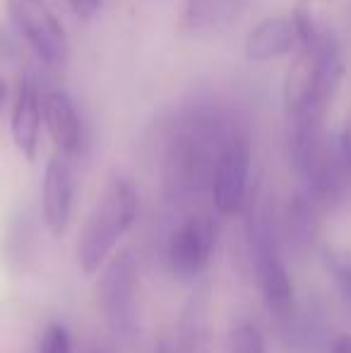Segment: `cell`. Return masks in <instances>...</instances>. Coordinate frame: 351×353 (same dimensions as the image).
<instances>
[{"label": "cell", "instance_id": "52a82bcc", "mask_svg": "<svg viewBox=\"0 0 351 353\" xmlns=\"http://www.w3.org/2000/svg\"><path fill=\"white\" fill-rule=\"evenodd\" d=\"M72 205H75V178H72L70 159L53 154L46 163L41 185L43 223L51 236H66L72 221Z\"/></svg>", "mask_w": 351, "mask_h": 353}, {"label": "cell", "instance_id": "603a6c76", "mask_svg": "<svg viewBox=\"0 0 351 353\" xmlns=\"http://www.w3.org/2000/svg\"><path fill=\"white\" fill-rule=\"evenodd\" d=\"M43 3H46V0H43Z\"/></svg>", "mask_w": 351, "mask_h": 353}, {"label": "cell", "instance_id": "7402d4cb", "mask_svg": "<svg viewBox=\"0 0 351 353\" xmlns=\"http://www.w3.org/2000/svg\"><path fill=\"white\" fill-rule=\"evenodd\" d=\"M5 99H8V84H5V79L0 77V111H3V103Z\"/></svg>", "mask_w": 351, "mask_h": 353}, {"label": "cell", "instance_id": "ac0fdd59", "mask_svg": "<svg viewBox=\"0 0 351 353\" xmlns=\"http://www.w3.org/2000/svg\"><path fill=\"white\" fill-rule=\"evenodd\" d=\"M337 154H339V161H342V168L347 173L349 183H351V121L344 125L342 135L337 140Z\"/></svg>", "mask_w": 351, "mask_h": 353}, {"label": "cell", "instance_id": "2e32d148", "mask_svg": "<svg viewBox=\"0 0 351 353\" xmlns=\"http://www.w3.org/2000/svg\"><path fill=\"white\" fill-rule=\"evenodd\" d=\"M229 353H267L265 336L253 322H241L229 334Z\"/></svg>", "mask_w": 351, "mask_h": 353}, {"label": "cell", "instance_id": "6da1fadb", "mask_svg": "<svg viewBox=\"0 0 351 353\" xmlns=\"http://www.w3.org/2000/svg\"><path fill=\"white\" fill-rule=\"evenodd\" d=\"M140 212V197L128 178H113L101 200L87 216L77 238V265L87 276L103 270L113 257L118 241L132 228Z\"/></svg>", "mask_w": 351, "mask_h": 353}, {"label": "cell", "instance_id": "e0dca14e", "mask_svg": "<svg viewBox=\"0 0 351 353\" xmlns=\"http://www.w3.org/2000/svg\"><path fill=\"white\" fill-rule=\"evenodd\" d=\"M39 353H72V341L68 327L61 325V322L48 325L41 336V344H39Z\"/></svg>", "mask_w": 351, "mask_h": 353}, {"label": "cell", "instance_id": "8992f818", "mask_svg": "<svg viewBox=\"0 0 351 353\" xmlns=\"http://www.w3.org/2000/svg\"><path fill=\"white\" fill-rule=\"evenodd\" d=\"M217 245V226L207 216H190L174 228L166 243V262L178 279H195L205 272Z\"/></svg>", "mask_w": 351, "mask_h": 353}, {"label": "cell", "instance_id": "d6986e66", "mask_svg": "<svg viewBox=\"0 0 351 353\" xmlns=\"http://www.w3.org/2000/svg\"><path fill=\"white\" fill-rule=\"evenodd\" d=\"M72 14H75L80 22H89V19L97 17V12L101 10V0H68Z\"/></svg>", "mask_w": 351, "mask_h": 353}, {"label": "cell", "instance_id": "8fae6325", "mask_svg": "<svg viewBox=\"0 0 351 353\" xmlns=\"http://www.w3.org/2000/svg\"><path fill=\"white\" fill-rule=\"evenodd\" d=\"M299 48L296 29L291 17H267L258 22L245 37L243 53L250 63H270L277 58L289 56Z\"/></svg>", "mask_w": 351, "mask_h": 353}, {"label": "cell", "instance_id": "30bf717a", "mask_svg": "<svg viewBox=\"0 0 351 353\" xmlns=\"http://www.w3.org/2000/svg\"><path fill=\"white\" fill-rule=\"evenodd\" d=\"M325 113L305 108V111L291 113L289 116V135H286V147H289V161L294 171L301 178H308V173L315 168L318 159L323 157L328 140L323 132Z\"/></svg>", "mask_w": 351, "mask_h": 353}, {"label": "cell", "instance_id": "9a60e30c", "mask_svg": "<svg viewBox=\"0 0 351 353\" xmlns=\"http://www.w3.org/2000/svg\"><path fill=\"white\" fill-rule=\"evenodd\" d=\"M325 265L332 272V279L337 283L344 303L351 307V252L330 248V250H325Z\"/></svg>", "mask_w": 351, "mask_h": 353}, {"label": "cell", "instance_id": "ba28073f", "mask_svg": "<svg viewBox=\"0 0 351 353\" xmlns=\"http://www.w3.org/2000/svg\"><path fill=\"white\" fill-rule=\"evenodd\" d=\"M41 123V92H39L34 74L27 72L17 82V94H14L12 113H10V132H12V142L17 152L29 163H34L39 157Z\"/></svg>", "mask_w": 351, "mask_h": 353}, {"label": "cell", "instance_id": "7c38bea8", "mask_svg": "<svg viewBox=\"0 0 351 353\" xmlns=\"http://www.w3.org/2000/svg\"><path fill=\"white\" fill-rule=\"evenodd\" d=\"M248 0H185L178 17L183 34H212L234 24Z\"/></svg>", "mask_w": 351, "mask_h": 353}, {"label": "cell", "instance_id": "5b68a950", "mask_svg": "<svg viewBox=\"0 0 351 353\" xmlns=\"http://www.w3.org/2000/svg\"><path fill=\"white\" fill-rule=\"evenodd\" d=\"M250 147L241 135H234L221 147L212 173V202L224 216H234L243 210L248 195Z\"/></svg>", "mask_w": 351, "mask_h": 353}, {"label": "cell", "instance_id": "3957f363", "mask_svg": "<svg viewBox=\"0 0 351 353\" xmlns=\"http://www.w3.org/2000/svg\"><path fill=\"white\" fill-rule=\"evenodd\" d=\"M97 307L116 336L137 332V262L130 248L116 252L103 265L97 281Z\"/></svg>", "mask_w": 351, "mask_h": 353}, {"label": "cell", "instance_id": "44dd1931", "mask_svg": "<svg viewBox=\"0 0 351 353\" xmlns=\"http://www.w3.org/2000/svg\"><path fill=\"white\" fill-rule=\"evenodd\" d=\"M154 353H185V351H183L181 344L174 341V339H161L159 344H157Z\"/></svg>", "mask_w": 351, "mask_h": 353}, {"label": "cell", "instance_id": "7a4b0ae2", "mask_svg": "<svg viewBox=\"0 0 351 353\" xmlns=\"http://www.w3.org/2000/svg\"><path fill=\"white\" fill-rule=\"evenodd\" d=\"M250 248L255 257V272L258 283L263 291L267 310L274 317H291L296 305L294 296V279L286 270L284 260L279 255V231H277L272 214L267 207H258L250 214L248 221Z\"/></svg>", "mask_w": 351, "mask_h": 353}, {"label": "cell", "instance_id": "277c9868", "mask_svg": "<svg viewBox=\"0 0 351 353\" xmlns=\"http://www.w3.org/2000/svg\"><path fill=\"white\" fill-rule=\"evenodd\" d=\"M8 14L37 58L48 68H63L68 61V37L61 19L43 0H8Z\"/></svg>", "mask_w": 351, "mask_h": 353}, {"label": "cell", "instance_id": "ffe728a7", "mask_svg": "<svg viewBox=\"0 0 351 353\" xmlns=\"http://www.w3.org/2000/svg\"><path fill=\"white\" fill-rule=\"evenodd\" d=\"M330 353H351V334H339L332 341V351Z\"/></svg>", "mask_w": 351, "mask_h": 353}, {"label": "cell", "instance_id": "4fadbf2b", "mask_svg": "<svg viewBox=\"0 0 351 353\" xmlns=\"http://www.w3.org/2000/svg\"><path fill=\"white\" fill-rule=\"evenodd\" d=\"M178 344L185 353H207L210 346V288L200 286L178 320Z\"/></svg>", "mask_w": 351, "mask_h": 353}, {"label": "cell", "instance_id": "5bb4252c", "mask_svg": "<svg viewBox=\"0 0 351 353\" xmlns=\"http://www.w3.org/2000/svg\"><path fill=\"white\" fill-rule=\"evenodd\" d=\"M286 236L301 250L313 245L318 236V202L308 192H299L286 207Z\"/></svg>", "mask_w": 351, "mask_h": 353}, {"label": "cell", "instance_id": "9c48e42d", "mask_svg": "<svg viewBox=\"0 0 351 353\" xmlns=\"http://www.w3.org/2000/svg\"><path fill=\"white\" fill-rule=\"evenodd\" d=\"M41 116L53 147H56V154L66 159L77 157L85 144V128H82V118L75 101L61 89L46 92L41 97Z\"/></svg>", "mask_w": 351, "mask_h": 353}]
</instances>
